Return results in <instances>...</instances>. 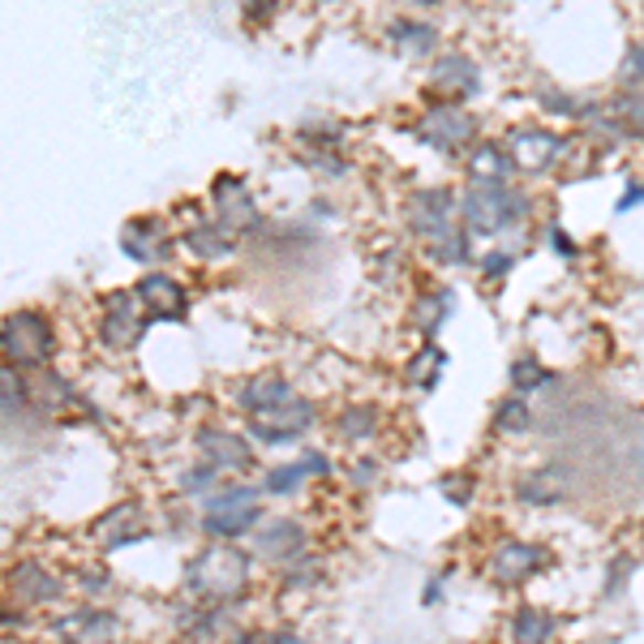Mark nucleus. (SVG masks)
<instances>
[{
    "label": "nucleus",
    "instance_id": "a878e982",
    "mask_svg": "<svg viewBox=\"0 0 644 644\" xmlns=\"http://www.w3.org/2000/svg\"><path fill=\"white\" fill-rule=\"evenodd\" d=\"M297 391L283 383L280 374H254V378H245L242 387H237V408H245L249 417L254 412H262V408H276V404L292 400Z\"/></svg>",
    "mask_w": 644,
    "mask_h": 644
},
{
    "label": "nucleus",
    "instance_id": "2eb2a0df",
    "mask_svg": "<svg viewBox=\"0 0 644 644\" xmlns=\"http://www.w3.org/2000/svg\"><path fill=\"white\" fill-rule=\"evenodd\" d=\"M387 43H391V52L404 56V61H434L439 56V26L434 22H421V18H391L387 22Z\"/></svg>",
    "mask_w": 644,
    "mask_h": 644
},
{
    "label": "nucleus",
    "instance_id": "2f4dec72",
    "mask_svg": "<svg viewBox=\"0 0 644 644\" xmlns=\"http://www.w3.org/2000/svg\"><path fill=\"white\" fill-rule=\"evenodd\" d=\"M430 249V258L439 262V267H473L477 258H473V233L469 228H460L455 237H447L439 245H426Z\"/></svg>",
    "mask_w": 644,
    "mask_h": 644
},
{
    "label": "nucleus",
    "instance_id": "3c124183",
    "mask_svg": "<svg viewBox=\"0 0 644 644\" xmlns=\"http://www.w3.org/2000/svg\"><path fill=\"white\" fill-rule=\"evenodd\" d=\"M641 4H644V0H641Z\"/></svg>",
    "mask_w": 644,
    "mask_h": 644
},
{
    "label": "nucleus",
    "instance_id": "473e14b6",
    "mask_svg": "<svg viewBox=\"0 0 644 644\" xmlns=\"http://www.w3.org/2000/svg\"><path fill=\"white\" fill-rule=\"evenodd\" d=\"M305 477H314L305 460H292V464H276V469H267V477H262V490H267V494H280V498H288V494H297V490L305 485Z\"/></svg>",
    "mask_w": 644,
    "mask_h": 644
},
{
    "label": "nucleus",
    "instance_id": "37998d69",
    "mask_svg": "<svg viewBox=\"0 0 644 644\" xmlns=\"http://www.w3.org/2000/svg\"><path fill=\"white\" fill-rule=\"evenodd\" d=\"M348 482L357 485V490H369V485L378 482V460H357L353 473H348Z\"/></svg>",
    "mask_w": 644,
    "mask_h": 644
},
{
    "label": "nucleus",
    "instance_id": "1a4fd4ad",
    "mask_svg": "<svg viewBox=\"0 0 644 644\" xmlns=\"http://www.w3.org/2000/svg\"><path fill=\"white\" fill-rule=\"evenodd\" d=\"M147 322H151V314L142 310L138 288L108 292V297H104V314H99V340H104L112 353H129V348L142 344Z\"/></svg>",
    "mask_w": 644,
    "mask_h": 644
},
{
    "label": "nucleus",
    "instance_id": "6e6552de",
    "mask_svg": "<svg viewBox=\"0 0 644 644\" xmlns=\"http://www.w3.org/2000/svg\"><path fill=\"white\" fill-rule=\"evenodd\" d=\"M507 147H512V155L520 163V172H528V176L559 172L567 163V151H571V142H567L564 133L546 129V125H512Z\"/></svg>",
    "mask_w": 644,
    "mask_h": 644
},
{
    "label": "nucleus",
    "instance_id": "4be33fe9",
    "mask_svg": "<svg viewBox=\"0 0 644 644\" xmlns=\"http://www.w3.org/2000/svg\"><path fill=\"white\" fill-rule=\"evenodd\" d=\"M537 104H541L546 117H559V121H571V125H589L602 112L598 99L576 95V90H564V86H537Z\"/></svg>",
    "mask_w": 644,
    "mask_h": 644
},
{
    "label": "nucleus",
    "instance_id": "bb28decb",
    "mask_svg": "<svg viewBox=\"0 0 644 644\" xmlns=\"http://www.w3.org/2000/svg\"><path fill=\"white\" fill-rule=\"evenodd\" d=\"M455 314V292L451 288H439V292H426L417 305H412V326L426 335V340H434L439 335V326Z\"/></svg>",
    "mask_w": 644,
    "mask_h": 644
},
{
    "label": "nucleus",
    "instance_id": "e433bc0d",
    "mask_svg": "<svg viewBox=\"0 0 644 644\" xmlns=\"http://www.w3.org/2000/svg\"><path fill=\"white\" fill-rule=\"evenodd\" d=\"M322 580V564L305 550L301 559H292V564H283V589H314Z\"/></svg>",
    "mask_w": 644,
    "mask_h": 644
},
{
    "label": "nucleus",
    "instance_id": "20e7f679",
    "mask_svg": "<svg viewBox=\"0 0 644 644\" xmlns=\"http://www.w3.org/2000/svg\"><path fill=\"white\" fill-rule=\"evenodd\" d=\"M0 348H4V365H18V369H43L56 353V331L52 322L35 314V310H18L4 319L0 331Z\"/></svg>",
    "mask_w": 644,
    "mask_h": 644
},
{
    "label": "nucleus",
    "instance_id": "49530a36",
    "mask_svg": "<svg viewBox=\"0 0 644 644\" xmlns=\"http://www.w3.org/2000/svg\"><path fill=\"white\" fill-rule=\"evenodd\" d=\"M108 584H112V580L104 576V567H86V571H82V589H86V593H104Z\"/></svg>",
    "mask_w": 644,
    "mask_h": 644
},
{
    "label": "nucleus",
    "instance_id": "4c0bfd02",
    "mask_svg": "<svg viewBox=\"0 0 644 644\" xmlns=\"http://www.w3.org/2000/svg\"><path fill=\"white\" fill-rule=\"evenodd\" d=\"M632 571H636V559H627V555H619V559H610V567H605L602 598H619V593L627 589V580H632Z\"/></svg>",
    "mask_w": 644,
    "mask_h": 644
},
{
    "label": "nucleus",
    "instance_id": "9b49d317",
    "mask_svg": "<svg viewBox=\"0 0 644 644\" xmlns=\"http://www.w3.org/2000/svg\"><path fill=\"white\" fill-rule=\"evenodd\" d=\"M117 245H121V254L129 262H138V267H147V271H160L163 262H172V228L163 224L160 215H133V219H125L121 233H117Z\"/></svg>",
    "mask_w": 644,
    "mask_h": 644
},
{
    "label": "nucleus",
    "instance_id": "412c9836",
    "mask_svg": "<svg viewBox=\"0 0 644 644\" xmlns=\"http://www.w3.org/2000/svg\"><path fill=\"white\" fill-rule=\"evenodd\" d=\"M56 632H61V636H69V641H112V636L121 632V619H117L112 610L82 605V610L65 614V619L56 623Z\"/></svg>",
    "mask_w": 644,
    "mask_h": 644
},
{
    "label": "nucleus",
    "instance_id": "ea45409f",
    "mask_svg": "<svg viewBox=\"0 0 644 644\" xmlns=\"http://www.w3.org/2000/svg\"><path fill=\"white\" fill-rule=\"evenodd\" d=\"M439 490H443V498L451 503V507H469V503H473V477H464V473H451V477H443Z\"/></svg>",
    "mask_w": 644,
    "mask_h": 644
},
{
    "label": "nucleus",
    "instance_id": "c9c22d12",
    "mask_svg": "<svg viewBox=\"0 0 644 644\" xmlns=\"http://www.w3.org/2000/svg\"><path fill=\"white\" fill-rule=\"evenodd\" d=\"M219 464H211V460H202V464H194V469H185L181 473V490L190 494V498H206L211 490H219Z\"/></svg>",
    "mask_w": 644,
    "mask_h": 644
},
{
    "label": "nucleus",
    "instance_id": "c756f323",
    "mask_svg": "<svg viewBox=\"0 0 644 644\" xmlns=\"http://www.w3.org/2000/svg\"><path fill=\"white\" fill-rule=\"evenodd\" d=\"M443 365H447V353L430 340L412 362H408V369H404V378L417 387V391H434L439 387V378H443Z\"/></svg>",
    "mask_w": 644,
    "mask_h": 644
},
{
    "label": "nucleus",
    "instance_id": "5701e85b",
    "mask_svg": "<svg viewBox=\"0 0 644 644\" xmlns=\"http://www.w3.org/2000/svg\"><path fill=\"white\" fill-rule=\"evenodd\" d=\"M95 537H99L104 550H121V546L142 541V537H147V528H142V507H138V503H121V507H112L104 520L95 524Z\"/></svg>",
    "mask_w": 644,
    "mask_h": 644
},
{
    "label": "nucleus",
    "instance_id": "f257e3e1",
    "mask_svg": "<svg viewBox=\"0 0 644 644\" xmlns=\"http://www.w3.org/2000/svg\"><path fill=\"white\" fill-rule=\"evenodd\" d=\"M249 567H254V559L237 541H215L211 537V546H202L198 555L185 564V589L198 602L237 605L249 593V580H254Z\"/></svg>",
    "mask_w": 644,
    "mask_h": 644
},
{
    "label": "nucleus",
    "instance_id": "4468645a",
    "mask_svg": "<svg viewBox=\"0 0 644 644\" xmlns=\"http://www.w3.org/2000/svg\"><path fill=\"white\" fill-rule=\"evenodd\" d=\"M546 564H550L546 546H533V541H503V546L490 555V580H494V584H524V580H533Z\"/></svg>",
    "mask_w": 644,
    "mask_h": 644
},
{
    "label": "nucleus",
    "instance_id": "f03ea898",
    "mask_svg": "<svg viewBox=\"0 0 644 644\" xmlns=\"http://www.w3.org/2000/svg\"><path fill=\"white\" fill-rule=\"evenodd\" d=\"M533 215V198L512 181H469L460 194V219L473 237H503Z\"/></svg>",
    "mask_w": 644,
    "mask_h": 644
},
{
    "label": "nucleus",
    "instance_id": "dca6fc26",
    "mask_svg": "<svg viewBox=\"0 0 644 644\" xmlns=\"http://www.w3.org/2000/svg\"><path fill=\"white\" fill-rule=\"evenodd\" d=\"M258 537H254V555L258 559H267V564H292V559H301L305 550H310V541H305V528L297 520H267L254 528Z\"/></svg>",
    "mask_w": 644,
    "mask_h": 644
},
{
    "label": "nucleus",
    "instance_id": "58836bf2",
    "mask_svg": "<svg viewBox=\"0 0 644 644\" xmlns=\"http://www.w3.org/2000/svg\"><path fill=\"white\" fill-rule=\"evenodd\" d=\"M644 82V43H632L619 61V86H641Z\"/></svg>",
    "mask_w": 644,
    "mask_h": 644
},
{
    "label": "nucleus",
    "instance_id": "7c9ffc66",
    "mask_svg": "<svg viewBox=\"0 0 644 644\" xmlns=\"http://www.w3.org/2000/svg\"><path fill=\"white\" fill-rule=\"evenodd\" d=\"M335 434L348 439V443H365L378 434V408L374 404H348L340 417H335Z\"/></svg>",
    "mask_w": 644,
    "mask_h": 644
},
{
    "label": "nucleus",
    "instance_id": "a18cd8bd",
    "mask_svg": "<svg viewBox=\"0 0 644 644\" xmlns=\"http://www.w3.org/2000/svg\"><path fill=\"white\" fill-rule=\"evenodd\" d=\"M636 206H644V181H632V185H627V194L614 202V211H619V215H627V211H636Z\"/></svg>",
    "mask_w": 644,
    "mask_h": 644
},
{
    "label": "nucleus",
    "instance_id": "79ce46f5",
    "mask_svg": "<svg viewBox=\"0 0 644 644\" xmlns=\"http://www.w3.org/2000/svg\"><path fill=\"white\" fill-rule=\"evenodd\" d=\"M546 242H550V249H555L559 258H580V249H576V242L567 237L564 228H559V224H550V228H546Z\"/></svg>",
    "mask_w": 644,
    "mask_h": 644
},
{
    "label": "nucleus",
    "instance_id": "9d476101",
    "mask_svg": "<svg viewBox=\"0 0 644 644\" xmlns=\"http://www.w3.org/2000/svg\"><path fill=\"white\" fill-rule=\"evenodd\" d=\"M426 90L434 99H451V104H469L482 95V65L460 52V47H447L430 61V74H426Z\"/></svg>",
    "mask_w": 644,
    "mask_h": 644
},
{
    "label": "nucleus",
    "instance_id": "a211bd4d",
    "mask_svg": "<svg viewBox=\"0 0 644 644\" xmlns=\"http://www.w3.org/2000/svg\"><path fill=\"white\" fill-rule=\"evenodd\" d=\"M198 455L211 460V464H219V469H233V473H249L254 469V443L245 434H233V430H202Z\"/></svg>",
    "mask_w": 644,
    "mask_h": 644
},
{
    "label": "nucleus",
    "instance_id": "423d86ee",
    "mask_svg": "<svg viewBox=\"0 0 644 644\" xmlns=\"http://www.w3.org/2000/svg\"><path fill=\"white\" fill-rule=\"evenodd\" d=\"M314 421H319V408L310 400H301V396H292V400L276 404V408L254 412L249 417V439L258 447H288L297 439H305L314 430Z\"/></svg>",
    "mask_w": 644,
    "mask_h": 644
},
{
    "label": "nucleus",
    "instance_id": "0eeeda50",
    "mask_svg": "<svg viewBox=\"0 0 644 644\" xmlns=\"http://www.w3.org/2000/svg\"><path fill=\"white\" fill-rule=\"evenodd\" d=\"M404 219H408V228H412L426 245H439L464 228V219H460V198H455L451 190H417V194L408 198V206H404Z\"/></svg>",
    "mask_w": 644,
    "mask_h": 644
},
{
    "label": "nucleus",
    "instance_id": "c03bdc74",
    "mask_svg": "<svg viewBox=\"0 0 644 644\" xmlns=\"http://www.w3.org/2000/svg\"><path fill=\"white\" fill-rule=\"evenodd\" d=\"M447 580H451V567H447V571H439V576H434V580L421 589V605H439V602H443V584H447Z\"/></svg>",
    "mask_w": 644,
    "mask_h": 644
},
{
    "label": "nucleus",
    "instance_id": "b1692460",
    "mask_svg": "<svg viewBox=\"0 0 644 644\" xmlns=\"http://www.w3.org/2000/svg\"><path fill=\"white\" fill-rule=\"evenodd\" d=\"M181 632L190 636V641H219V636H242V627L233 623V614H228V605H194L190 614H181Z\"/></svg>",
    "mask_w": 644,
    "mask_h": 644
},
{
    "label": "nucleus",
    "instance_id": "f704fd0d",
    "mask_svg": "<svg viewBox=\"0 0 644 644\" xmlns=\"http://www.w3.org/2000/svg\"><path fill=\"white\" fill-rule=\"evenodd\" d=\"M550 383H555V374L541 362H533V357H520V362L512 365V387H516L520 396H533V391H541V387H550Z\"/></svg>",
    "mask_w": 644,
    "mask_h": 644
},
{
    "label": "nucleus",
    "instance_id": "cd10ccee",
    "mask_svg": "<svg viewBox=\"0 0 644 644\" xmlns=\"http://www.w3.org/2000/svg\"><path fill=\"white\" fill-rule=\"evenodd\" d=\"M555 632H559V619L550 610H541V605H520L512 614V641L541 644V641H555Z\"/></svg>",
    "mask_w": 644,
    "mask_h": 644
},
{
    "label": "nucleus",
    "instance_id": "393cba45",
    "mask_svg": "<svg viewBox=\"0 0 644 644\" xmlns=\"http://www.w3.org/2000/svg\"><path fill=\"white\" fill-rule=\"evenodd\" d=\"M9 584H13V593H18L22 605H47L61 598V580L40 564H18L13 576H9Z\"/></svg>",
    "mask_w": 644,
    "mask_h": 644
},
{
    "label": "nucleus",
    "instance_id": "de8ad7c7",
    "mask_svg": "<svg viewBox=\"0 0 644 644\" xmlns=\"http://www.w3.org/2000/svg\"><path fill=\"white\" fill-rule=\"evenodd\" d=\"M301 460L310 464V473H314V477H326V473H331V455H326V451H305Z\"/></svg>",
    "mask_w": 644,
    "mask_h": 644
},
{
    "label": "nucleus",
    "instance_id": "aec40b11",
    "mask_svg": "<svg viewBox=\"0 0 644 644\" xmlns=\"http://www.w3.org/2000/svg\"><path fill=\"white\" fill-rule=\"evenodd\" d=\"M185 249L198 258V262H224L233 249H237V233L224 228L219 219H194L185 228Z\"/></svg>",
    "mask_w": 644,
    "mask_h": 644
},
{
    "label": "nucleus",
    "instance_id": "f8f14e48",
    "mask_svg": "<svg viewBox=\"0 0 644 644\" xmlns=\"http://www.w3.org/2000/svg\"><path fill=\"white\" fill-rule=\"evenodd\" d=\"M211 206H215V219L224 228H233L237 237L245 233H258L262 228V211H258V198L249 194V181L237 176V172H224L211 181Z\"/></svg>",
    "mask_w": 644,
    "mask_h": 644
},
{
    "label": "nucleus",
    "instance_id": "39448f33",
    "mask_svg": "<svg viewBox=\"0 0 644 644\" xmlns=\"http://www.w3.org/2000/svg\"><path fill=\"white\" fill-rule=\"evenodd\" d=\"M434 155H447V160H455V155H464L473 142H477V117L473 112H464V104H451V99H434L430 104V112L417 121L412 129Z\"/></svg>",
    "mask_w": 644,
    "mask_h": 644
},
{
    "label": "nucleus",
    "instance_id": "7ed1b4c3",
    "mask_svg": "<svg viewBox=\"0 0 644 644\" xmlns=\"http://www.w3.org/2000/svg\"><path fill=\"white\" fill-rule=\"evenodd\" d=\"M202 533L215 537V541H237L249 537L258 524H262V503H258V485L233 482L219 485L202 498Z\"/></svg>",
    "mask_w": 644,
    "mask_h": 644
},
{
    "label": "nucleus",
    "instance_id": "8fccbe9b",
    "mask_svg": "<svg viewBox=\"0 0 644 644\" xmlns=\"http://www.w3.org/2000/svg\"><path fill=\"white\" fill-rule=\"evenodd\" d=\"M310 4H335V0H310Z\"/></svg>",
    "mask_w": 644,
    "mask_h": 644
},
{
    "label": "nucleus",
    "instance_id": "72a5a7b5",
    "mask_svg": "<svg viewBox=\"0 0 644 644\" xmlns=\"http://www.w3.org/2000/svg\"><path fill=\"white\" fill-rule=\"evenodd\" d=\"M614 112L627 121L632 138H641L644 142V82L641 86H623V90L614 95Z\"/></svg>",
    "mask_w": 644,
    "mask_h": 644
},
{
    "label": "nucleus",
    "instance_id": "09e8293b",
    "mask_svg": "<svg viewBox=\"0 0 644 644\" xmlns=\"http://www.w3.org/2000/svg\"><path fill=\"white\" fill-rule=\"evenodd\" d=\"M404 4H412V9H439L447 0H404Z\"/></svg>",
    "mask_w": 644,
    "mask_h": 644
},
{
    "label": "nucleus",
    "instance_id": "6ab92c4d",
    "mask_svg": "<svg viewBox=\"0 0 644 644\" xmlns=\"http://www.w3.org/2000/svg\"><path fill=\"white\" fill-rule=\"evenodd\" d=\"M567 485H571V469L567 464H546V469H533L516 485V498L524 507H559V503H567Z\"/></svg>",
    "mask_w": 644,
    "mask_h": 644
},
{
    "label": "nucleus",
    "instance_id": "f3484780",
    "mask_svg": "<svg viewBox=\"0 0 644 644\" xmlns=\"http://www.w3.org/2000/svg\"><path fill=\"white\" fill-rule=\"evenodd\" d=\"M464 172L469 181H512L520 172V163L512 155L507 142H490V138H477L469 151H464Z\"/></svg>",
    "mask_w": 644,
    "mask_h": 644
},
{
    "label": "nucleus",
    "instance_id": "c85d7f7f",
    "mask_svg": "<svg viewBox=\"0 0 644 644\" xmlns=\"http://www.w3.org/2000/svg\"><path fill=\"white\" fill-rule=\"evenodd\" d=\"M494 426H498V434H507V439H524V434H533V426H537L533 404L524 400L520 391L507 396V400H498V408H494Z\"/></svg>",
    "mask_w": 644,
    "mask_h": 644
},
{
    "label": "nucleus",
    "instance_id": "a19ab883",
    "mask_svg": "<svg viewBox=\"0 0 644 644\" xmlns=\"http://www.w3.org/2000/svg\"><path fill=\"white\" fill-rule=\"evenodd\" d=\"M477 262H482V276L498 280V276H507V271L516 267V254H507V249H490V254L477 258Z\"/></svg>",
    "mask_w": 644,
    "mask_h": 644
},
{
    "label": "nucleus",
    "instance_id": "ddd939ff",
    "mask_svg": "<svg viewBox=\"0 0 644 644\" xmlns=\"http://www.w3.org/2000/svg\"><path fill=\"white\" fill-rule=\"evenodd\" d=\"M138 301L151 314V322H181L190 314V292L185 283L172 280L168 271H147L138 280Z\"/></svg>",
    "mask_w": 644,
    "mask_h": 644
}]
</instances>
